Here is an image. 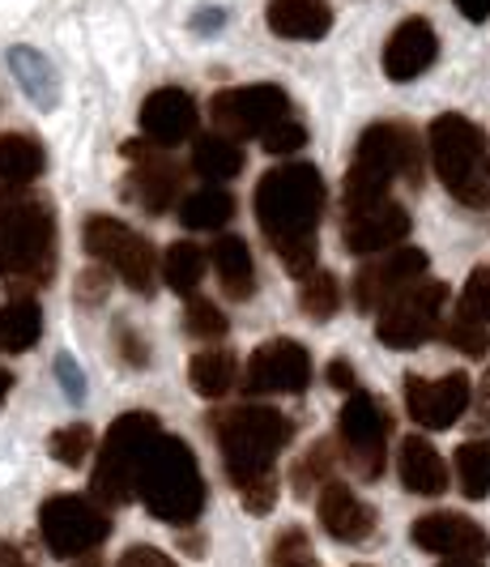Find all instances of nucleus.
<instances>
[{"mask_svg": "<svg viewBox=\"0 0 490 567\" xmlns=\"http://www.w3.org/2000/svg\"><path fill=\"white\" fill-rule=\"evenodd\" d=\"M329 188L312 163H286L260 175L257 184V223L269 248L294 278H307L316 269V230L324 218Z\"/></svg>", "mask_w": 490, "mask_h": 567, "instance_id": "obj_1", "label": "nucleus"}, {"mask_svg": "<svg viewBox=\"0 0 490 567\" xmlns=\"http://www.w3.org/2000/svg\"><path fill=\"white\" fill-rule=\"evenodd\" d=\"M209 426H213V440H218V453H222V465H227V478L234 483V491L278 478L273 461L294 440V423L286 414L273 405H260V401L231 405V410L213 414Z\"/></svg>", "mask_w": 490, "mask_h": 567, "instance_id": "obj_2", "label": "nucleus"}, {"mask_svg": "<svg viewBox=\"0 0 490 567\" xmlns=\"http://www.w3.org/2000/svg\"><path fill=\"white\" fill-rule=\"evenodd\" d=\"M56 274V209L34 193L0 205V286L30 295Z\"/></svg>", "mask_w": 490, "mask_h": 567, "instance_id": "obj_3", "label": "nucleus"}, {"mask_svg": "<svg viewBox=\"0 0 490 567\" xmlns=\"http://www.w3.org/2000/svg\"><path fill=\"white\" fill-rule=\"evenodd\" d=\"M397 179H409V184L423 179V145H418L409 124L384 120L358 137V150H354L346 179H342V209L388 200Z\"/></svg>", "mask_w": 490, "mask_h": 567, "instance_id": "obj_4", "label": "nucleus"}, {"mask_svg": "<svg viewBox=\"0 0 490 567\" xmlns=\"http://www.w3.org/2000/svg\"><path fill=\"white\" fill-rule=\"evenodd\" d=\"M205 474L179 435H158L137 470V499L167 525H192L205 508Z\"/></svg>", "mask_w": 490, "mask_h": 567, "instance_id": "obj_5", "label": "nucleus"}, {"mask_svg": "<svg viewBox=\"0 0 490 567\" xmlns=\"http://www.w3.org/2000/svg\"><path fill=\"white\" fill-rule=\"evenodd\" d=\"M431 142V163L448 197L487 209L490 205V137L461 112H444L427 128Z\"/></svg>", "mask_w": 490, "mask_h": 567, "instance_id": "obj_6", "label": "nucleus"}, {"mask_svg": "<svg viewBox=\"0 0 490 567\" xmlns=\"http://www.w3.org/2000/svg\"><path fill=\"white\" fill-rule=\"evenodd\" d=\"M163 435V423L145 410L119 414L107 426L103 444H98V461H94V478H90V495L107 508L137 499V470H142L149 444Z\"/></svg>", "mask_w": 490, "mask_h": 567, "instance_id": "obj_7", "label": "nucleus"}, {"mask_svg": "<svg viewBox=\"0 0 490 567\" xmlns=\"http://www.w3.org/2000/svg\"><path fill=\"white\" fill-rule=\"evenodd\" d=\"M39 538L56 559H86L112 538V516L90 495H52L39 508Z\"/></svg>", "mask_w": 490, "mask_h": 567, "instance_id": "obj_8", "label": "nucleus"}, {"mask_svg": "<svg viewBox=\"0 0 490 567\" xmlns=\"http://www.w3.org/2000/svg\"><path fill=\"white\" fill-rule=\"evenodd\" d=\"M82 244L86 252L107 269L116 274L119 282L137 295H154V274H158V256H154V244L137 235L128 223H119L112 214H90L86 227H82Z\"/></svg>", "mask_w": 490, "mask_h": 567, "instance_id": "obj_9", "label": "nucleus"}, {"mask_svg": "<svg viewBox=\"0 0 490 567\" xmlns=\"http://www.w3.org/2000/svg\"><path fill=\"white\" fill-rule=\"evenodd\" d=\"M444 308H448V286L435 278H418L414 286H405L393 303L379 308L375 338L388 350H418L423 341H431L444 329Z\"/></svg>", "mask_w": 490, "mask_h": 567, "instance_id": "obj_10", "label": "nucleus"}, {"mask_svg": "<svg viewBox=\"0 0 490 567\" xmlns=\"http://www.w3.org/2000/svg\"><path fill=\"white\" fill-rule=\"evenodd\" d=\"M388 410L372 393H350L337 414V453L358 478H379L388 461Z\"/></svg>", "mask_w": 490, "mask_h": 567, "instance_id": "obj_11", "label": "nucleus"}, {"mask_svg": "<svg viewBox=\"0 0 490 567\" xmlns=\"http://www.w3.org/2000/svg\"><path fill=\"white\" fill-rule=\"evenodd\" d=\"M209 115L218 124L222 137L243 142V137H264L273 124L290 120V94L282 85H231V90H218L209 99Z\"/></svg>", "mask_w": 490, "mask_h": 567, "instance_id": "obj_12", "label": "nucleus"}, {"mask_svg": "<svg viewBox=\"0 0 490 567\" xmlns=\"http://www.w3.org/2000/svg\"><path fill=\"white\" fill-rule=\"evenodd\" d=\"M409 538L418 550H427L435 559H448V564H482L490 555V534L465 512H427L409 525Z\"/></svg>", "mask_w": 490, "mask_h": 567, "instance_id": "obj_13", "label": "nucleus"}, {"mask_svg": "<svg viewBox=\"0 0 490 567\" xmlns=\"http://www.w3.org/2000/svg\"><path fill=\"white\" fill-rule=\"evenodd\" d=\"M312 384V354L294 338H273L252 350L243 389L252 398H273V393H307Z\"/></svg>", "mask_w": 490, "mask_h": 567, "instance_id": "obj_14", "label": "nucleus"}, {"mask_svg": "<svg viewBox=\"0 0 490 567\" xmlns=\"http://www.w3.org/2000/svg\"><path fill=\"white\" fill-rule=\"evenodd\" d=\"M427 278V252L423 248H393V252L372 256L367 265H358L354 274V308L358 312H379L384 303H393L405 286Z\"/></svg>", "mask_w": 490, "mask_h": 567, "instance_id": "obj_15", "label": "nucleus"}, {"mask_svg": "<svg viewBox=\"0 0 490 567\" xmlns=\"http://www.w3.org/2000/svg\"><path fill=\"white\" fill-rule=\"evenodd\" d=\"M119 154L133 163L124 193L137 200L145 214H167L175 205V197H179V188H184L179 163H175L167 150H158V145L149 142H124Z\"/></svg>", "mask_w": 490, "mask_h": 567, "instance_id": "obj_16", "label": "nucleus"}, {"mask_svg": "<svg viewBox=\"0 0 490 567\" xmlns=\"http://www.w3.org/2000/svg\"><path fill=\"white\" fill-rule=\"evenodd\" d=\"M409 239V209L402 200H375L358 209H342V244L354 256H379Z\"/></svg>", "mask_w": 490, "mask_h": 567, "instance_id": "obj_17", "label": "nucleus"}, {"mask_svg": "<svg viewBox=\"0 0 490 567\" xmlns=\"http://www.w3.org/2000/svg\"><path fill=\"white\" fill-rule=\"evenodd\" d=\"M473 405V389L465 371H448L439 380H423V375H405V410L409 419L427 431H448Z\"/></svg>", "mask_w": 490, "mask_h": 567, "instance_id": "obj_18", "label": "nucleus"}, {"mask_svg": "<svg viewBox=\"0 0 490 567\" xmlns=\"http://www.w3.org/2000/svg\"><path fill=\"white\" fill-rule=\"evenodd\" d=\"M197 103L188 90L179 85H163L154 90L149 99L142 103V133L145 142H154L158 150H171V145L188 142L197 133Z\"/></svg>", "mask_w": 490, "mask_h": 567, "instance_id": "obj_19", "label": "nucleus"}, {"mask_svg": "<svg viewBox=\"0 0 490 567\" xmlns=\"http://www.w3.org/2000/svg\"><path fill=\"white\" fill-rule=\"evenodd\" d=\"M316 516H320V525H324V534L333 542H346V546L367 542L375 534V525H379V516H375L372 504H363V499H358L346 483H337V478L316 491Z\"/></svg>", "mask_w": 490, "mask_h": 567, "instance_id": "obj_20", "label": "nucleus"}, {"mask_svg": "<svg viewBox=\"0 0 490 567\" xmlns=\"http://www.w3.org/2000/svg\"><path fill=\"white\" fill-rule=\"evenodd\" d=\"M435 56H439V39H435L431 22L405 18L384 43V73H388V82H414L431 69Z\"/></svg>", "mask_w": 490, "mask_h": 567, "instance_id": "obj_21", "label": "nucleus"}, {"mask_svg": "<svg viewBox=\"0 0 490 567\" xmlns=\"http://www.w3.org/2000/svg\"><path fill=\"white\" fill-rule=\"evenodd\" d=\"M48 154L30 133H0V205L30 193V184L43 175Z\"/></svg>", "mask_w": 490, "mask_h": 567, "instance_id": "obj_22", "label": "nucleus"}, {"mask_svg": "<svg viewBox=\"0 0 490 567\" xmlns=\"http://www.w3.org/2000/svg\"><path fill=\"white\" fill-rule=\"evenodd\" d=\"M397 474H402V486L423 495V499H435L448 491V461L435 453L431 440L423 435H405L402 449H397Z\"/></svg>", "mask_w": 490, "mask_h": 567, "instance_id": "obj_23", "label": "nucleus"}, {"mask_svg": "<svg viewBox=\"0 0 490 567\" xmlns=\"http://www.w3.org/2000/svg\"><path fill=\"white\" fill-rule=\"evenodd\" d=\"M264 22H269L273 34H282V39H303V43H312V39H324V34H329L333 9H329V0H269Z\"/></svg>", "mask_w": 490, "mask_h": 567, "instance_id": "obj_24", "label": "nucleus"}, {"mask_svg": "<svg viewBox=\"0 0 490 567\" xmlns=\"http://www.w3.org/2000/svg\"><path fill=\"white\" fill-rule=\"evenodd\" d=\"M209 260H213L218 282H222V290L231 295L234 303H243V299L257 295V265H252V252H248V244L239 235H222L213 244Z\"/></svg>", "mask_w": 490, "mask_h": 567, "instance_id": "obj_25", "label": "nucleus"}, {"mask_svg": "<svg viewBox=\"0 0 490 567\" xmlns=\"http://www.w3.org/2000/svg\"><path fill=\"white\" fill-rule=\"evenodd\" d=\"M43 338V312L34 303V295H18L0 308V350L22 354Z\"/></svg>", "mask_w": 490, "mask_h": 567, "instance_id": "obj_26", "label": "nucleus"}, {"mask_svg": "<svg viewBox=\"0 0 490 567\" xmlns=\"http://www.w3.org/2000/svg\"><path fill=\"white\" fill-rule=\"evenodd\" d=\"M188 380H192V389H197L205 401H218L234 389L239 363H234L231 350H201V354H192V363H188Z\"/></svg>", "mask_w": 490, "mask_h": 567, "instance_id": "obj_27", "label": "nucleus"}, {"mask_svg": "<svg viewBox=\"0 0 490 567\" xmlns=\"http://www.w3.org/2000/svg\"><path fill=\"white\" fill-rule=\"evenodd\" d=\"M234 218V197L227 188L209 184V188H197L192 197L179 200V223L188 230H222Z\"/></svg>", "mask_w": 490, "mask_h": 567, "instance_id": "obj_28", "label": "nucleus"}, {"mask_svg": "<svg viewBox=\"0 0 490 567\" xmlns=\"http://www.w3.org/2000/svg\"><path fill=\"white\" fill-rule=\"evenodd\" d=\"M192 171L205 175V179H234L243 171V145L222 137V133L197 137V145H192Z\"/></svg>", "mask_w": 490, "mask_h": 567, "instance_id": "obj_29", "label": "nucleus"}, {"mask_svg": "<svg viewBox=\"0 0 490 567\" xmlns=\"http://www.w3.org/2000/svg\"><path fill=\"white\" fill-rule=\"evenodd\" d=\"M205 265H209L205 248L188 244V239H179V244H171L167 256H163V278H167V286H171L175 295L192 299V295H197V286H201V278H205Z\"/></svg>", "mask_w": 490, "mask_h": 567, "instance_id": "obj_30", "label": "nucleus"}, {"mask_svg": "<svg viewBox=\"0 0 490 567\" xmlns=\"http://www.w3.org/2000/svg\"><path fill=\"white\" fill-rule=\"evenodd\" d=\"M337 461H342L337 440H316V444L303 453V461L294 465V474H290L294 491H299V495H316L320 486H329L337 478Z\"/></svg>", "mask_w": 490, "mask_h": 567, "instance_id": "obj_31", "label": "nucleus"}, {"mask_svg": "<svg viewBox=\"0 0 490 567\" xmlns=\"http://www.w3.org/2000/svg\"><path fill=\"white\" fill-rule=\"evenodd\" d=\"M457 478H461V491L469 499H487L490 495V440H465L457 456Z\"/></svg>", "mask_w": 490, "mask_h": 567, "instance_id": "obj_32", "label": "nucleus"}, {"mask_svg": "<svg viewBox=\"0 0 490 567\" xmlns=\"http://www.w3.org/2000/svg\"><path fill=\"white\" fill-rule=\"evenodd\" d=\"M299 308L312 316V320H329L342 308V286L329 269H312L303 286H299Z\"/></svg>", "mask_w": 490, "mask_h": 567, "instance_id": "obj_33", "label": "nucleus"}, {"mask_svg": "<svg viewBox=\"0 0 490 567\" xmlns=\"http://www.w3.org/2000/svg\"><path fill=\"white\" fill-rule=\"evenodd\" d=\"M444 341L452 346V350H461V354H469V359H482L490 350V324L487 320H478V316H469L465 308H457V312L444 320Z\"/></svg>", "mask_w": 490, "mask_h": 567, "instance_id": "obj_34", "label": "nucleus"}, {"mask_svg": "<svg viewBox=\"0 0 490 567\" xmlns=\"http://www.w3.org/2000/svg\"><path fill=\"white\" fill-rule=\"evenodd\" d=\"M48 453L56 456L60 465H69V470H82L94 453V431L86 423H69L52 431V440H48Z\"/></svg>", "mask_w": 490, "mask_h": 567, "instance_id": "obj_35", "label": "nucleus"}, {"mask_svg": "<svg viewBox=\"0 0 490 567\" xmlns=\"http://www.w3.org/2000/svg\"><path fill=\"white\" fill-rule=\"evenodd\" d=\"M9 64H13V73L22 78V85H27L39 103H56V82H52L56 73H52L48 60L27 52V48H18V52H9Z\"/></svg>", "mask_w": 490, "mask_h": 567, "instance_id": "obj_36", "label": "nucleus"}, {"mask_svg": "<svg viewBox=\"0 0 490 567\" xmlns=\"http://www.w3.org/2000/svg\"><path fill=\"white\" fill-rule=\"evenodd\" d=\"M227 316H222V308L218 303H209V299H188V308H184V333L197 341H218L227 338Z\"/></svg>", "mask_w": 490, "mask_h": 567, "instance_id": "obj_37", "label": "nucleus"}, {"mask_svg": "<svg viewBox=\"0 0 490 567\" xmlns=\"http://www.w3.org/2000/svg\"><path fill=\"white\" fill-rule=\"evenodd\" d=\"M269 564H273V567H320V559L312 555V542H307V534H303L299 525H290V529H282V534H278V542H273Z\"/></svg>", "mask_w": 490, "mask_h": 567, "instance_id": "obj_38", "label": "nucleus"}, {"mask_svg": "<svg viewBox=\"0 0 490 567\" xmlns=\"http://www.w3.org/2000/svg\"><path fill=\"white\" fill-rule=\"evenodd\" d=\"M457 308H465L469 316H478V320H487L490 324V269L482 265V269H473L469 278H465V290H461V303Z\"/></svg>", "mask_w": 490, "mask_h": 567, "instance_id": "obj_39", "label": "nucleus"}, {"mask_svg": "<svg viewBox=\"0 0 490 567\" xmlns=\"http://www.w3.org/2000/svg\"><path fill=\"white\" fill-rule=\"evenodd\" d=\"M260 145H264L269 154H294V150L307 145V128H303L299 120H282V124H273V128L260 137Z\"/></svg>", "mask_w": 490, "mask_h": 567, "instance_id": "obj_40", "label": "nucleus"}, {"mask_svg": "<svg viewBox=\"0 0 490 567\" xmlns=\"http://www.w3.org/2000/svg\"><path fill=\"white\" fill-rule=\"evenodd\" d=\"M116 350L128 368H145V363H149V350H145V341L133 333V324H119L116 329Z\"/></svg>", "mask_w": 490, "mask_h": 567, "instance_id": "obj_41", "label": "nucleus"}, {"mask_svg": "<svg viewBox=\"0 0 490 567\" xmlns=\"http://www.w3.org/2000/svg\"><path fill=\"white\" fill-rule=\"evenodd\" d=\"M116 567H179V564H175L167 550H158V546H128L119 555Z\"/></svg>", "mask_w": 490, "mask_h": 567, "instance_id": "obj_42", "label": "nucleus"}, {"mask_svg": "<svg viewBox=\"0 0 490 567\" xmlns=\"http://www.w3.org/2000/svg\"><path fill=\"white\" fill-rule=\"evenodd\" d=\"M329 384H333V389H342V393H358V375H354V368H350L346 359H333V363H329Z\"/></svg>", "mask_w": 490, "mask_h": 567, "instance_id": "obj_43", "label": "nucleus"}, {"mask_svg": "<svg viewBox=\"0 0 490 567\" xmlns=\"http://www.w3.org/2000/svg\"><path fill=\"white\" fill-rule=\"evenodd\" d=\"M473 419L482 426H490V368H487V375L478 380V389H473Z\"/></svg>", "mask_w": 490, "mask_h": 567, "instance_id": "obj_44", "label": "nucleus"}, {"mask_svg": "<svg viewBox=\"0 0 490 567\" xmlns=\"http://www.w3.org/2000/svg\"><path fill=\"white\" fill-rule=\"evenodd\" d=\"M0 567H34V564H30V555L18 546V542L0 538Z\"/></svg>", "mask_w": 490, "mask_h": 567, "instance_id": "obj_45", "label": "nucleus"}, {"mask_svg": "<svg viewBox=\"0 0 490 567\" xmlns=\"http://www.w3.org/2000/svg\"><path fill=\"white\" fill-rule=\"evenodd\" d=\"M457 9H461L469 22H487L490 18V0H452Z\"/></svg>", "mask_w": 490, "mask_h": 567, "instance_id": "obj_46", "label": "nucleus"}, {"mask_svg": "<svg viewBox=\"0 0 490 567\" xmlns=\"http://www.w3.org/2000/svg\"><path fill=\"white\" fill-rule=\"evenodd\" d=\"M9 389H13V375H9V368H0V401L9 398Z\"/></svg>", "mask_w": 490, "mask_h": 567, "instance_id": "obj_47", "label": "nucleus"}, {"mask_svg": "<svg viewBox=\"0 0 490 567\" xmlns=\"http://www.w3.org/2000/svg\"><path fill=\"white\" fill-rule=\"evenodd\" d=\"M73 567H103V559H98V555H86V559H77Z\"/></svg>", "mask_w": 490, "mask_h": 567, "instance_id": "obj_48", "label": "nucleus"}, {"mask_svg": "<svg viewBox=\"0 0 490 567\" xmlns=\"http://www.w3.org/2000/svg\"><path fill=\"white\" fill-rule=\"evenodd\" d=\"M439 567H482V564H439Z\"/></svg>", "mask_w": 490, "mask_h": 567, "instance_id": "obj_49", "label": "nucleus"}]
</instances>
